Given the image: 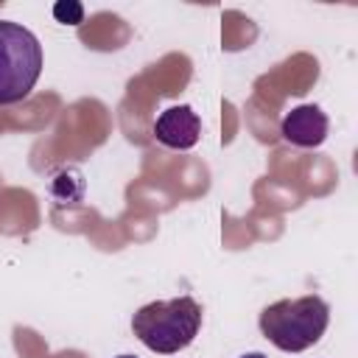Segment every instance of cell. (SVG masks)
<instances>
[{"label":"cell","mask_w":358,"mask_h":358,"mask_svg":"<svg viewBox=\"0 0 358 358\" xmlns=\"http://www.w3.org/2000/svg\"><path fill=\"white\" fill-rule=\"evenodd\" d=\"M154 137L157 143H162L165 148L173 151H187L199 143L201 137V117L193 112V106L179 103V106H168L165 112H159V117L154 120Z\"/></svg>","instance_id":"obj_4"},{"label":"cell","mask_w":358,"mask_h":358,"mask_svg":"<svg viewBox=\"0 0 358 358\" xmlns=\"http://www.w3.org/2000/svg\"><path fill=\"white\" fill-rule=\"evenodd\" d=\"M327 131H330V120L324 115L322 106L316 103H302V106H294L282 123H280V134L285 143L296 145V148H316L327 140Z\"/></svg>","instance_id":"obj_5"},{"label":"cell","mask_w":358,"mask_h":358,"mask_svg":"<svg viewBox=\"0 0 358 358\" xmlns=\"http://www.w3.org/2000/svg\"><path fill=\"white\" fill-rule=\"evenodd\" d=\"M201 305L193 296L157 299L134 310L131 333L143 347L159 355H173L193 344L201 330Z\"/></svg>","instance_id":"obj_1"},{"label":"cell","mask_w":358,"mask_h":358,"mask_svg":"<svg viewBox=\"0 0 358 358\" xmlns=\"http://www.w3.org/2000/svg\"><path fill=\"white\" fill-rule=\"evenodd\" d=\"M260 333L282 352H302L313 347L327 324H330V305L319 294H305L294 299H277L260 310Z\"/></svg>","instance_id":"obj_2"},{"label":"cell","mask_w":358,"mask_h":358,"mask_svg":"<svg viewBox=\"0 0 358 358\" xmlns=\"http://www.w3.org/2000/svg\"><path fill=\"white\" fill-rule=\"evenodd\" d=\"M117 358H137V355H117Z\"/></svg>","instance_id":"obj_8"},{"label":"cell","mask_w":358,"mask_h":358,"mask_svg":"<svg viewBox=\"0 0 358 358\" xmlns=\"http://www.w3.org/2000/svg\"><path fill=\"white\" fill-rule=\"evenodd\" d=\"M53 14H56V20L67 22V25H78L84 17V8L78 3H59V6H53Z\"/></svg>","instance_id":"obj_6"},{"label":"cell","mask_w":358,"mask_h":358,"mask_svg":"<svg viewBox=\"0 0 358 358\" xmlns=\"http://www.w3.org/2000/svg\"><path fill=\"white\" fill-rule=\"evenodd\" d=\"M42 73V45L20 22L0 20V106L20 103L31 95Z\"/></svg>","instance_id":"obj_3"},{"label":"cell","mask_w":358,"mask_h":358,"mask_svg":"<svg viewBox=\"0 0 358 358\" xmlns=\"http://www.w3.org/2000/svg\"><path fill=\"white\" fill-rule=\"evenodd\" d=\"M241 358H266L263 352H246V355H241Z\"/></svg>","instance_id":"obj_7"}]
</instances>
